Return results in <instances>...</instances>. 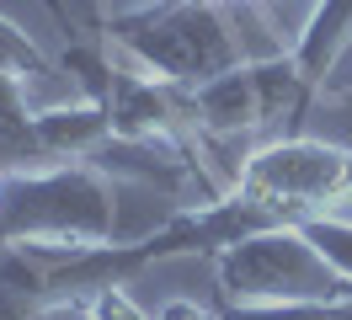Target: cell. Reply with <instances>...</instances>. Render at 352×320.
<instances>
[{
	"label": "cell",
	"mask_w": 352,
	"mask_h": 320,
	"mask_svg": "<svg viewBox=\"0 0 352 320\" xmlns=\"http://www.w3.org/2000/svg\"><path fill=\"white\" fill-rule=\"evenodd\" d=\"M107 43L155 81L182 91H198L241 64L278 59L294 48L262 0H144L107 17Z\"/></svg>",
	"instance_id": "cell-1"
},
{
	"label": "cell",
	"mask_w": 352,
	"mask_h": 320,
	"mask_svg": "<svg viewBox=\"0 0 352 320\" xmlns=\"http://www.w3.org/2000/svg\"><path fill=\"white\" fill-rule=\"evenodd\" d=\"M123 240L118 182L91 160L22 171L0 192V246L32 251H91Z\"/></svg>",
	"instance_id": "cell-2"
},
{
	"label": "cell",
	"mask_w": 352,
	"mask_h": 320,
	"mask_svg": "<svg viewBox=\"0 0 352 320\" xmlns=\"http://www.w3.org/2000/svg\"><path fill=\"white\" fill-rule=\"evenodd\" d=\"M224 304H352V283L326 267L299 224H267L214 256Z\"/></svg>",
	"instance_id": "cell-3"
},
{
	"label": "cell",
	"mask_w": 352,
	"mask_h": 320,
	"mask_svg": "<svg viewBox=\"0 0 352 320\" xmlns=\"http://www.w3.org/2000/svg\"><path fill=\"white\" fill-rule=\"evenodd\" d=\"M235 192L256 198L278 219L336 213L342 203H352V149L331 139H309V134L272 139L241 160Z\"/></svg>",
	"instance_id": "cell-4"
},
{
	"label": "cell",
	"mask_w": 352,
	"mask_h": 320,
	"mask_svg": "<svg viewBox=\"0 0 352 320\" xmlns=\"http://www.w3.org/2000/svg\"><path fill=\"white\" fill-rule=\"evenodd\" d=\"M320 91L294 70L288 54L278 59H256V64H241L219 81H208L192 91V112H198V128L224 145V139H241V134H256L267 123H288V134H299L309 102Z\"/></svg>",
	"instance_id": "cell-5"
},
{
	"label": "cell",
	"mask_w": 352,
	"mask_h": 320,
	"mask_svg": "<svg viewBox=\"0 0 352 320\" xmlns=\"http://www.w3.org/2000/svg\"><path fill=\"white\" fill-rule=\"evenodd\" d=\"M347 48H352V0H315V11H309L305 32L294 38L288 59L315 91H326V81L336 75Z\"/></svg>",
	"instance_id": "cell-6"
},
{
	"label": "cell",
	"mask_w": 352,
	"mask_h": 320,
	"mask_svg": "<svg viewBox=\"0 0 352 320\" xmlns=\"http://www.w3.org/2000/svg\"><path fill=\"white\" fill-rule=\"evenodd\" d=\"M38 139L48 145V155L69 166V160H91L96 149L112 139V112L102 102H69V107H43L32 112Z\"/></svg>",
	"instance_id": "cell-7"
},
{
	"label": "cell",
	"mask_w": 352,
	"mask_h": 320,
	"mask_svg": "<svg viewBox=\"0 0 352 320\" xmlns=\"http://www.w3.org/2000/svg\"><path fill=\"white\" fill-rule=\"evenodd\" d=\"M43 304H54L43 251L0 246V320H32Z\"/></svg>",
	"instance_id": "cell-8"
},
{
	"label": "cell",
	"mask_w": 352,
	"mask_h": 320,
	"mask_svg": "<svg viewBox=\"0 0 352 320\" xmlns=\"http://www.w3.org/2000/svg\"><path fill=\"white\" fill-rule=\"evenodd\" d=\"M299 235H305L315 251L326 256V267L342 283H352V219L347 213H305V219H294Z\"/></svg>",
	"instance_id": "cell-9"
},
{
	"label": "cell",
	"mask_w": 352,
	"mask_h": 320,
	"mask_svg": "<svg viewBox=\"0 0 352 320\" xmlns=\"http://www.w3.org/2000/svg\"><path fill=\"white\" fill-rule=\"evenodd\" d=\"M48 166H59V160L38 139L32 112L27 118H0V171L6 176H22V171H48Z\"/></svg>",
	"instance_id": "cell-10"
},
{
	"label": "cell",
	"mask_w": 352,
	"mask_h": 320,
	"mask_svg": "<svg viewBox=\"0 0 352 320\" xmlns=\"http://www.w3.org/2000/svg\"><path fill=\"white\" fill-rule=\"evenodd\" d=\"M0 75H16V81H38V75H48L43 48L27 38L16 21H6V17H0Z\"/></svg>",
	"instance_id": "cell-11"
},
{
	"label": "cell",
	"mask_w": 352,
	"mask_h": 320,
	"mask_svg": "<svg viewBox=\"0 0 352 320\" xmlns=\"http://www.w3.org/2000/svg\"><path fill=\"white\" fill-rule=\"evenodd\" d=\"M224 320H352V304H224Z\"/></svg>",
	"instance_id": "cell-12"
},
{
	"label": "cell",
	"mask_w": 352,
	"mask_h": 320,
	"mask_svg": "<svg viewBox=\"0 0 352 320\" xmlns=\"http://www.w3.org/2000/svg\"><path fill=\"white\" fill-rule=\"evenodd\" d=\"M91 310H96V320H155L129 299V288H102V294H91Z\"/></svg>",
	"instance_id": "cell-13"
},
{
	"label": "cell",
	"mask_w": 352,
	"mask_h": 320,
	"mask_svg": "<svg viewBox=\"0 0 352 320\" xmlns=\"http://www.w3.org/2000/svg\"><path fill=\"white\" fill-rule=\"evenodd\" d=\"M32 320H96V310H91V294H75V299H54V304H43Z\"/></svg>",
	"instance_id": "cell-14"
},
{
	"label": "cell",
	"mask_w": 352,
	"mask_h": 320,
	"mask_svg": "<svg viewBox=\"0 0 352 320\" xmlns=\"http://www.w3.org/2000/svg\"><path fill=\"white\" fill-rule=\"evenodd\" d=\"M155 320H224V315H214V310H203L198 299H166V304L155 310Z\"/></svg>",
	"instance_id": "cell-15"
},
{
	"label": "cell",
	"mask_w": 352,
	"mask_h": 320,
	"mask_svg": "<svg viewBox=\"0 0 352 320\" xmlns=\"http://www.w3.org/2000/svg\"><path fill=\"white\" fill-rule=\"evenodd\" d=\"M6 182H11V176H6V171H0V192H6Z\"/></svg>",
	"instance_id": "cell-16"
}]
</instances>
